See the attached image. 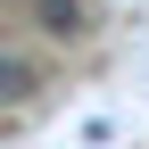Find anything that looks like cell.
<instances>
[{
  "label": "cell",
  "mask_w": 149,
  "mask_h": 149,
  "mask_svg": "<svg viewBox=\"0 0 149 149\" xmlns=\"http://www.w3.org/2000/svg\"><path fill=\"white\" fill-rule=\"evenodd\" d=\"M33 25L50 42H83L91 33V0H33Z\"/></svg>",
  "instance_id": "6da1fadb"
},
{
  "label": "cell",
  "mask_w": 149,
  "mask_h": 149,
  "mask_svg": "<svg viewBox=\"0 0 149 149\" xmlns=\"http://www.w3.org/2000/svg\"><path fill=\"white\" fill-rule=\"evenodd\" d=\"M25 91H33V58L8 50V58H0V100H25Z\"/></svg>",
  "instance_id": "7a4b0ae2"
}]
</instances>
